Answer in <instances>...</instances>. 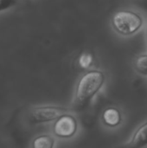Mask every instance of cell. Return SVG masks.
<instances>
[{
    "instance_id": "6da1fadb",
    "label": "cell",
    "mask_w": 147,
    "mask_h": 148,
    "mask_svg": "<svg viewBox=\"0 0 147 148\" xmlns=\"http://www.w3.org/2000/svg\"><path fill=\"white\" fill-rule=\"evenodd\" d=\"M104 82L105 75L102 71L91 70L84 74L76 88L73 108L75 111H79L86 108L94 96L101 90Z\"/></svg>"
},
{
    "instance_id": "7a4b0ae2",
    "label": "cell",
    "mask_w": 147,
    "mask_h": 148,
    "mask_svg": "<svg viewBox=\"0 0 147 148\" xmlns=\"http://www.w3.org/2000/svg\"><path fill=\"white\" fill-rule=\"evenodd\" d=\"M112 25L116 32L122 36H131L139 30L143 25V19L135 11L120 10L112 17Z\"/></svg>"
},
{
    "instance_id": "3957f363",
    "label": "cell",
    "mask_w": 147,
    "mask_h": 148,
    "mask_svg": "<svg viewBox=\"0 0 147 148\" xmlns=\"http://www.w3.org/2000/svg\"><path fill=\"white\" fill-rule=\"evenodd\" d=\"M68 109L55 106H41L33 108L29 114L32 123H47L57 120L60 116L68 114Z\"/></svg>"
},
{
    "instance_id": "277c9868",
    "label": "cell",
    "mask_w": 147,
    "mask_h": 148,
    "mask_svg": "<svg viewBox=\"0 0 147 148\" xmlns=\"http://www.w3.org/2000/svg\"><path fill=\"white\" fill-rule=\"evenodd\" d=\"M54 124V133L60 138H70L77 131V121L73 115L65 114L60 116Z\"/></svg>"
},
{
    "instance_id": "5b68a950",
    "label": "cell",
    "mask_w": 147,
    "mask_h": 148,
    "mask_svg": "<svg viewBox=\"0 0 147 148\" xmlns=\"http://www.w3.org/2000/svg\"><path fill=\"white\" fill-rule=\"evenodd\" d=\"M130 147H145L147 146V121L142 124L133 134L130 142L128 143Z\"/></svg>"
},
{
    "instance_id": "8992f818",
    "label": "cell",
    "mask_w": 147,
    "mask_h": 148,
    "mask_svg": "<svg viewBox=\"0 0 147 148\" xmlns=\"http://www.w3.org/2000/svg\"><path fill=\"white\" fill-rule=\"evenodd\" d=\"M102 120L108 127H117L121 122V114L116 108H108L103 112Z\"/></svg>"
},
{
    "instance_id": "52a82bcc",
    "label": "cell",
    "mask_w": 147,
    "mask_h": 148,
    "mask_svg": "<svg viewBox=\"0 0 147 148\" xmlns=\"http://www.w3.org/2000/svg\"><path fill=\"white\" fill-rule=\"evenodd\" d=\"M54 147L55 140L48 134L40 135L33 140V147L35 148H53Z\"/></svg>"
},
{
    "instance_id": "ba28073f",
    "label": "cell",
    "mask_w": 147,
    "mask_h": 148,
    "mask_svg": "<svg viewBox=\"0 0 147 148\" xmlns=\"http://www.w3.org/2000/svg\"><path fill=\"white\" fill-rule=\"evenodd\" d=\"M134 69L143 76H147V54H141L135 58Z\"/></svg>"
},
{
    "instance_id": "9c48e42d",
    "label": "cell",
    "mask_w": 147,
    "mask_h": 148,
    "mask_svg": "<svg viewBox=\"0 0 147 148\" xmlns=\"http://www.w3.org/2000/svg\"><path fill=\"white\" fill-rule=\"evenodd\" d=\"M94 62V56L91 53L85 51L82 52L78 58V64L81 69H88Z\"/></svg>"
},
{
    "instance_id": "30bf717a",
    "label": "cell",
    "mask_w": 147,
    "mask_h": 148,
    "mask_svg": "<svg viewBox=\"0 0 147 148\" xmlns=\"http://www.w3.org/2000/svg\"><path fill=\"white\" fill-rule=\"evenodd\" d=\"M18 0H0V13L16 6Z\"/></svg>"
},
{
    "instance_id": "8fae6325",
    "label": "cell",
    "mask_w": 147,
    "mask_h": 148,
    "mask_svg": "<svg viewBox=\"0 0 147 148\" xmlns=\"http://www.w3.org/2000/svg\"><path fill=\"white\" fill-rule=\"evenodd\" d=\"M146 37H147V31H146Z\"/></svg>"
}]
</instances>
